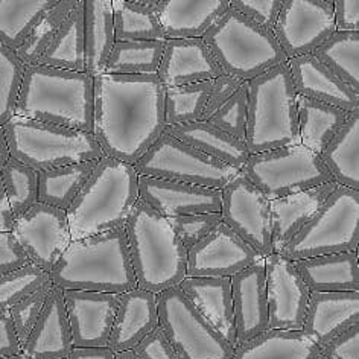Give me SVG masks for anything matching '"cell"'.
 I'll use <instances>...</instances> for the list:
<instances>
[{"label": "cell", "instance_id": "obj_1", "mask_svg": "<svg viewBox=\"0 0 359 359\" xmlns=\"http://www.w3.org/2000/svg\"><path fill=\"white\" fill-rule=\"evenodd\" d=\"M93 136L105 157L134 166L165 131V87L156 75L93 78Z\"/></svg>", "mask_w": 359, "mask_h": 359}, {"label": "cell", "instance_id": "obj_2", "mask_svg": "<svg viewBox=\"0 0 359 359\" xmlns=\"http://www.w3.org/2000/svg\"><path fill=\"white\" fill-rule=\"evenodd\" d=\"M49 274L61 291L123 294L134 290L137 282L125 226L70 241Z\"/></svg>", "mask_w": 359, "mask_h": 359}, {"label": "cell", "instance_id": "obj_3", "mask_svg": "<svg viewBox=\"0 0 359 359\" xmlns=\"http://www.w3.org/2000/svg\"><path fill=\"white\" fill-rule=\"evenodd\" d=\"M93 78L84 72L25 67L15 116L93 134Z\"/></svg>", "mask_w": 359, "mask_h": 359}, {"label": "cell", "instance_id": "obj_4", "mask_svg": "<svg viewBox=\"0 0 359 359\" xmlns=\"http://www.w3.org/2000/svg\"><path fill=\"white\" fill-rule=\"evenodd\" d=\"M137 200L139 175L134 166L104 156L66 210L72 241L125 226Z\"/></svg>", "mask_w": 359, "mask_h": 359}, {"label": "cell", "instance_id": "obj_5", "mask_svg": "<svg viewBox=\"0 0 359 359\" xmlns=\"http://www.w3.org/2000/svg\"><path fill=\"white\" fill-rule=\"evenodd\" d=\"M125 231L137 288L158 294L180 285L186 277L187 250L166 218L139 198Z\"/></svg>", "mask_w": 359, "mask_h": 359}, {"label": "cell", "instance_id": "obj_6", "mask_svg": "<svg viewBox=\"0 0 359 359\" xmlns=\"http://www.w3.org/2000/svg\"><path fill=\"white\" fill-rule=\"evenodd\" d=\"M297 96L286 62L248 81L245 145L250 154L300 145Z\"/></svg>", "mask_w": 359, "mask_h": 359}, {"label": "cell", "instance_id": "obj_7", "mask_svg": "<svg viewBox=\"0 0 359 359\" xmlns=\"http://www.w3.org/2000/svg\"><path fill=\"white\" fill-rule=\"evenodd\" d=\"M203 41L224 74L247 83L288 62L273 31L230 6L203 35Z\"/></svg>", "mask_w": 359, "mask_h": 359}, {"label": "cell", "instance_id": "obj_8", "mask_svg": "<svg viewBox=\"0 0 359 359\" xmlns=\"http://www.w3.org/2000/svg\"><path fill=\"white\" fill-rule=\"evenodd\" d=\"M10 157L35 172L104 157L92 133L14 116L4 125Z\"/></svg>", "mask_w": 359, "mask_h": 359}, {"label": "cell", "instance_id": "obj_9", "mask_svg": "<svg viewBox=\"0 0 359 359\" xmlns=\"http://www.w3.org/2000/svg\"><path fill=\"white\" fill-rule=\"evenodd\" d=\"M359 191L337 186L297 235L277 251L292 260L358 251Z\"/></svg>", "mask_w": 359, "mask_h": 359}, {"label": "cell", "instance_id": "obj_10", "mask_svg": "<svg viewBox=\"0 0 359 359\" xmlns=\"http://www.w3.org/2000/svg\"><path fill=\"white\" fill-rule=\"evenodd\" d=\"M241 172L269 201L334 182L320 156L302 145L251 154Z\"/></svg>", "mask_w": 359, "mask_h": 359}, {"label": "cell", "instance_id": "obj_11", "mask_svg": "<svg viewBox=\"0 0 359 359\" xmlns=\"http://www.w3.org/2000/svg\"><path fill=\"white\" fill-rule=\"evenodd\" d=\"M134 169L139 177L195 184L222 191L241 170L215 160L182 140L163 133L143 154Z\"/></svg>", "mask_w": 359, "mask_h": 359}, {"label": "cell", "instance_id": "obj_12", "mask_svg": "<svg viewBox=\"0 0 359 359\" xmlns=\"http://www.w3.org/2000/svg\"><path fill=\"white\" fill-rule=\"evenodd\" d=\"M158 326L182 359H231L233 348L194 308L183 291L172 286L156 294Z\"/></svg>", "mask_w": 359, "mask_h": 359}, {"label": "cell", "instance_id": "obj_13", "mask_svg": "<svg viewBox=\"0 0 359 359\" xmlns=\"http://www.w3.org/2000/svg\"><path fill=\"white\" fill-rule=\"evenodd\" d=\"M222 222L264 259L274 253L269 200L239 172L222 189Z\"/></svg>", "mask_w": 359, "mask_h": 359}, {"label": "cell", "instance_id": "obj_14", "mask_svg": "<svg viewBox=\"0 0 359 359\" xmlns=\"http://www.w3.org/2000/svg\"><path fill=\"white\" fill-rule=\"evenodd\" d=\"M335 31L334 0H283L273 28L288 60L309 55Z\"/></svg>", "mask_w": 359, "mask_h": 359}, {"label": "cell", "instance_id": "obj_15", "mask_svg": "<svg viewBox=\"0 0 359 359\" xmlns=\"http://www.w3.org/2000/svg\"><path fill=\"white\" fill-rule=\"evenodd\" d=\"M13 235L28 255L31 264L50 273L70 244L66 212L37 203L15 219Z\"/></svg>", "mask_w": 359, "mask_h": 359}, {"label": "cell", "instance_id": "obj_16", "mask_svg": "<svg viewBox=\"0 0 359 359\" xmlns=\"http://www.w3.org/2000/svg\"><path fill=\"white\" fill-rule=\"evenodd\" d=\"M268 329L302 330L311 292L292 260L273 253L264 259Z\"/></svg>", "mask_w": 359, "mask_h": 359}, {"label": "cell", "instance_id": "obj_17", "mask_svg": "<svg viewBox=\"0 0 359 359\" xmlns=\"http://www.w3.org/2000/svg\"><path fill=\"white\" fill-rule=\"evenodd\" d=\"M264 257L221 222L187 251L186 277H233Z\"/></svg>", "mask_w": 359, "mask_h": 359}, {"label": "cell", "instance_id": "obj_18", "mask_svg": "<svg viewBox=\"0 0 359 359\" xmlns=\"http://www.w3.org/2000/svg\"><path fill=\"white\" fill-rule=\"evenodd\" d=\"M74 347H105L121 294L62 291Z\"/></svg>", "mask_w": 359, "mask_h": 359}, {"label": "cell", "instance_id": "obj_19", "mask_svg": "<svg viewBox=\"0 0 359 359\" xmlns=\"http://www.w3.org/2000/svg\"><path fill=\"white\" fill-rule=\"evenodd\" d=\"M139 198L158 212L161 217L169 219L186 217V215L221 212L222 191L139 177Z\"/></svg>", "mask_w": 359, "mask_h": 359}, {"label": "cell", "instance_id": "obj_20", "mask_svg": "<svg viewBox=\"0 0 359 359\" xmlns=\"http://www.w3.org/2000/svg\"><path fill=\"white\" fill-rule=\"evenodd\" d=\"M226 75L203 39L165 40L157 78L165 88L192 86Z\"/></svg>", "mask_w": 359, "mask_h": 359}, {"label": "cell", "instance_id": "obj_21", "mask_svg": "<svg viewBox=\"0 0 359 359\" xmlns=\"http://www.w3.org/2000/svg\"><path fill=\"white\" fill-rule=\"evenodd\" d=\"M236 347L268 330V302L264 259L230 277Z\"/></svg>", "mask_w": 359, "mask_h": 359}, {"label": "cell", "instance_id": "obj_22", "mask_svg": "<svg viewBox=\"0 0 359 359\" xmlns=\"http://www.w3.org/2000/svg\"><path fill=\"white\" fill-rule=\"evenodd\" d=\"M355 325H359V291L311 294L302 332L320 350Z\"/></svg>", "mask_w": 359, "mask_h": 359}, {"label": "cell", "instance_id": "obj_23", "mask_svg": "<svg viewBox=\"0 0 359 359\" xmlns=\"http://www.w3.org/2000/svg\"><path fill=\"white\" fill-rule=\"evenodd\" d=\"M74 348L62 291L53 286L20 352L31 359H67Z\"/></svg>", "mask_w": 359, "mask_h": 359}, {"label": "cell", "instance_id": "obj_24", "mask_svg": "<svg viewBox=\"0 0 359 359\" xmlns=\"http://www.w3.org/2000/svg\"><path fill=\"white\" fill-rule=\"evenodd\" d=\"M178 288L204 320L235 348L236 326L233 312L231 280L227 277H184Z\"/></svg>", "mask_w": 359, "mask_h": 359}, {"label": "cell", "instance_id": "obj_25", "mask_svg": "<svg viewBox=\"0 0 359 359\" xmlns=\"http://www.w3.org/2000/svg\"><path fill=\"white\" fill-rule=\"evenodd\" d=\"M158 327L156 294L134 288L121 294L109 344L114 353L134 350L142 339Z\"/></svg>", "mask_w": 359, "mask_h": 359}, {"label": "cell", "instance_id": "obj_26", "mask_svg": "<svg viewBox=\"0 0 359 359\" xmlns=\"http://www.w3.org/2000/svg\"><path fill=\"white\" fill-rule=\"evenodd\" d=\"M229 6L230 0H157L154 13L165 40L203 39Z\"/></svg>", "mask_w": 359, "mask_h": 359}, {"label": "cell", "instance_id": "obj_27", "mask_svg": "<svg viewBox=\"0 0 359 359\" xmlns=\"http://www.w3.org/2000/svg\"><path fill=\"white\" fill-rule=\"evenodd\" d=\"M286 65L300 96L329 104L347 113L359 110V93L338 79L316 57H312V53L291 58Z\"/></svg>", "mask_w": 359, "mask_h": 359}, {"label": "cell", "instance_id": "obj_28", "mask_svg": "<svg viewBox=\"0 0 359 359\" xmlns=\"http://www.w3.org/2000/svg\"><path fill=\"white\" fill-rule=\"evenodd\" d=\"M294 266L311 294L359 291L358 251L295 260Z\"/></svg>", "mask_w": 359, "mask_h": 359}, {"label": "cell", "instance_id": "obj_29", "mask_svg": "<svg viewBox=\"0 0 359 359\" xmlns=\"http://www.w3.org/2000/svg\"><path fill=\"white\" fill-rule=\"evenodd\" d=\"M337 186L338 184L335 182H332L309 191L269 201L274 253H277L286 242H290L306 226V222L318 212L323 203L335 191Z\"/></svg>", "mask_w": 359, "mask_h": 359}, {"label": "cell", "instance_id": "obj_30", "mask_svg": "<svg viewBox=\"0 0 359 359\" xmlns=\"http://www.w3.org/2000/svg\"><path fill=\"white\" fill-rule=\"evenodd\" d=\"M163 133L238 170L244 169L251 156L245 142L231 137L203 121L184 125H166Z\"/></svg>", "mask_w": 359, "mask_h": 359}, {"label": "cell", "instance_id": "obj_31", "mask_svg": "<svg viewBox=\"0 0 359 359\" xmlns=\"http://www.w3.org/2000/svg\"><path fill=\"white\" fill-rule=\"evenodd\" d=\"M84 4V74L96 78L104 74L116 43L111 0H83Z\"/></svg>", "mask_w": 359, "mask_h": 359}, {"label": "cell", "instance_id": "obj_32", "mask_svg": "<svg viewBox=\"0 0 359 359\" xmlns=\"http://www.w3.org/2000/svg\"><path fill=\"white\" fill-rule=\"evenodd\" d=\"M321 353L302 330L268 329L262 335L235 347L231 359H317Z\"/></svg>", "mask_w": 359, "mask_h": 359}, {"label": "cell", "instance_id": "obj_33", "mask_svg": "<svg viewBox=\"0 0 359 359\" xmlns=\"http://www.w3.org/2000/svg\"><path fill=\"white\" fill-rule=\"evenodd\" d=\"M35 66L84 72V4L78 0Z\"/></svg>", "mask_w": 359, "mask_h": 359}, {"label": "cell", "instance_id": "obj_34", "mask_svg": "<svg viewBox=\"0 0 359 359\" xmlns=\"http://www.w3.org/2000/svg\"><path fill=\"white\" fill-rule=\"evenodd\" d=\"M339 186L359 191V110L348 114L343 128L320 154Z\"/></svg>", "mask_w": 359, "mask_h": 359}, {"label": "cell", "instance_id": "obj_35", "mask_svg": "<svg viewBox=\"0 0 359 359\" xmlns=\"http://www.w3.org/2000/svg\"><path fill=\"white\" fill-rule=\"evenodd\" d=\"M347 111L329 104L297 96V118L300 145L306 149L321 154L329 142L343 128L348 118Z\"/></svg>", "mask_w": 359, "mask_h": 359}, {"label": "cell", "instance_id": "obj_36", "mask_svg": "<svg viewBox=\"0 0 359 359\" xmlns=\"http://www.w3.org/2000/svg\"><path fill=\"white\" fill-rule=\"evenodd\" d=\"M156 5L157 0H111L116 41L165 40Z\"/></svg>", "mask_w": 359, "mask_h": 359}, {"label": "cell", "instance_id": "obj_37", "mask_svg": "<svg viewBox=\"0 0 359 359\" xmlns=\"http://www.w3.org/2000/svg\"><path fill=\"white\" fill-rule=\"evenodd\" d=\"M97 160L74 163L39 172L37 203L66 212L92 175Z\"/></svg>", "mask_w": 359, "mask_h": 359}, {"label": "cell", "instance_id": "obj_38", "mask_svg": "<svg viewBox=\"0 0 359 359\" xmlns=\"http://www.w3.org/2000/svg\"><path fill=\"white\" fill-rule=\"evenodd\" d=\"M58 0H0V43L15 52Z\"/></svg>", "mask_w": 359, "mask_h": 359}, {"label": "cell", "instance_id": "obj_39", "mask_svg": "<svg viewBox=\"0 0 359 359\" xmlns=\"http://www.w3.org/2000/svg\"><path fill=\"white\" fill-rule=\"evenodd\" d=\"M312 57L359 93V32L335 31L312 52Z\"/></svg>", "mask_w": 359, "mask_h": 359}, {"label": "cell", "instance_id": "obj_40", "mask_svg": "<svg viewBox=\"0 0 359 359\" xmlns=\"http://www.w3.org/2000/svg\"><path fill=\"white\" fill-rule=\"evenodd\" d=\"M163 49L165 40L116 41L104 74L119 76L156 75Z\"/></svg>", "mask_w": 359, "mask_h": 359}, {"label": "cell", "instance_id": "obj_41", "mask_svg": "<svg viewBox=\"0 0 359 359\" xmlns=\"http://www.w3.org/2000/svg\"><path fill=\"white\" fill-rule=\"evenodd\" d=\"M212 81L192 86L165 88L166 125H184L198 122L203 118L209 100Z\"/></svg>", "mask_w": 359, "mask_h": 359}, {"label": "cell", "instance_id": "obj_42", "mask_svg": "<svg viewBox=\"0 0 359 359\" xmlns=\"http://www.w3.org/2000/svg\"><path fill=\"white\" fill-rule=\"evenodd\" d=\"M6 198L11 204L15 219L28 212L39 200V172L10 157L0 170Z\"/></svg>", "mask_w": 359, "mask_h": 359}, {"label": "cell", "instance_id": "obj_43", "mask_svg": "<svg viewBox=\"0 0 359 359\" xmlns=\"http://www.w3.org/2000/svg\"><path fill=\"white\" fill-rule=\"evenodd\" d=\"M78 0H58L57 5L43 17L41 22L35 26L22 46L15 50V55L22 61L25 67L35 66L44 50L49 48L61 25L65 23L69 13L74 10Z\"/></svg>", "mask_w": 359, "mask_h": 359}, {"label": "cell", "instance_id": "obj_44", "mask_svg": "<svg viewBox=\"0 0 359 359\" xmlns=\"http://www.w3.org/2000/svg\"><path fill=\"white\" fill-rule=\"evenodd\" d=\"M23 75L25 66L15 52L0 43V127L15 116Z\"/></svg>", "mask_w": 359, "mask_h": 359}, {"label": "cell", "instance_id": "obj_45", "mask_svg": "<svg viewBox=\"0 0 359 359\" xmlns=\"http://www.w3.org/2000/svg\"><path fill=\"white\" fill-rule=\"evenodd\" d=\"M48 279H50V274L32 264L0 276V311H10L17 302L37 290Z\"/></svg>", "mask_w": 359, "mask_h": 359}, {"label": "cell", "instance_id": "obj_46", "mask_svg": "<svg viewBox=\"0 0 359 359\" xmlns=\"http://www.w3.org/2000/svg\"><path fill=\"white\" fill-rule=\"evenodd\" d=\"M248 110V83L244 81L230 100L222 104L210 118L205 121L212 127L224 131L229 136L245 142Z\"/></svg>", "mask_w": 359, "mask_h": 359}, {"label": "cell", "instance_id": "obj_47", "mask_svg": "<svg viewBox=\"0 0 359 359\" xmlns=\"http://www.w3.org/2000/svg\"><path fill=\"white\" fill-rule=\"evenodd\" d=\"M52 288L53 283L50 279H48L41 286H39L37 290L26 295L20 302H17L14 306L8 311L10 312V317L13 320L15 334L19 337L20 344L28 338L29 332L32 330L35 323H37Z\"/></svg>", "mask_w": 359, "mask_h": 359}, {"label": "cell", "instance_id": "obj_48", "mask_svg": "<svg viewBox=\"0 0 359 359\" xmlns=\"http://www.w3.org/2000/svg\"><path fill=\"white\" fill-rule=\"evenodd\" d=\"M168 222L184 248L189 251L219 226L222 215L221 212L186 215V217L169 218Z\"/></svg>", "mask_w": 359, "mask_h": 359}, {"label": "cell", "instance_id": "obj_49", "mask_svg": "<svg viewBox=\"0 0 359 359\" xmlns=\"http://www.w3.org/2000/svg\"><path fill=\"white\" fill-rule=\"evenodd\" d=\"M283 0H230V8L244 14L262 28L273 31Z\"/></svg>", "mask_w": 359, "mask_h": 359}, {"label": "cell", "instance_id": "obj_50", "mask_svg": "<svg viewBox=\"0 0 359 359\" xmlns=\"http://www.w3.org/2000/svg\"><path fill=\"white\" fill-rule=\"evenodd\" d=\"M31 260L11 231H0V276L17 271Z\"/></svg>", "mask_w": 359, "mask_h": 359}, {"label": "cell", "instance_id": "obj_51", "mask_svg": "<svg viewBox=\"0 0 359 359\" xmlns=\"http://www.w3.org/2000/svg\"><path fill=\"white\" fill-rule=\"evenodd\" d=\"M133 352L139 359H182L170 346L160 326L152 330L145 339H142Z\"/></svg>", "mask_w": 359, "mask_h": 359}, {"label": "cell", "instance_id": "obj_52", "mask_svg": "<svg viewBox=\"0 0 359 359\" xmlns=\"http://www.w3.org/2000/svg\"><path fill=\"white\" fill-rule=\"evenodd\" d=\"M327 359H359V325L347 329L321 348Z\"/></svg>", "mask_w": 359, "mask_h": 359}, {"label": "cell", "instance_id": "obj_53", "mask_svg": "<svg viewBox=\"0 0 359 359\" xmlns=\"http://www.w3.org/2000/svg\"><path fill=\"white\" fill-rule=\"evenodd\" d=\"M242 83H244V81L229 76V75H222V76H218L217 79H213L212 87H210V93H209V100H208V104H205L201 121L203 122L208 121L222 104H226L230 97L235 95V92Z\"/></svg>", "mask_w": 359, "mask_h": 359}, {"label": "cell", "instance_id": "obj_54", "mask_svg": "<svg viewBox=\"0 0 359 359\" xmlns=\"http://www.w3.org/2000/svg\"><path fill=\"white\" fill-rule=\"evenodd\" d=\"M334 22L337 31L359 32L358 0H334Z\"/></svg>", "mask_w": 359, "mask_h": 359}, {"label": "cell", "instance_id": "obj_55", "mask_svg": "<svg viewBox=\"0 0 359 359\" xmlns=\"http://www.w3.org/2000/svg\"><path fill=\"white\" fill-rule=\"evenodd\" d=\"M20 346L10 312L0 311V358L19 353Z\"/></svg>", "mask_w": 359, "mask_h": 359}, {"label": "cell", "instance_id": "obj_56", "mask_svg": "<svg viewBox=\"0 0 359 359\" xmlns=\"http://www.w3.org/2000/svg\"><path fill=\"white\" fill-rule=\"evenodd\" d=\"M67 359H116V353L109 347H74Z\"/></svg>", "mask_w": 359, "mask_h": 359}, {"label": "cell", "instance_id": "obj_57", "mask_svg": "<svg viewBox=\"0 0 359 359\" xmlns=\"http://www.w3.org/2000/svg\"><path fill=\"white\" fill-rule=\"evenodd\" d=\"M15 224V215L11 209V204L6 198L4 184L0 182V231H11Z\"/></svg>", "mask_w": 359, "mask_h": 359}, {"label": "cell", "instance_id": "obj_58", "mask_svg": "<svg viewBox=\"0 0 359 359\" xmlns=\"http://www.w3.org/2000/svg\"><path fill=\"white\" fill-rule=\"evenodd\" d=\"M8 160H10V151H8L4 127H0V170H2Z\"/></svg>", "mask_w": 359, "mask_h": 359}, {"label": "cell", "instance_id": "obj_59", "mask_svg": "<svg viewBox=\"0 0 359 359\" xmlns=\"http://www.w3.org/2000/svg\"><path fill=\"white\" fill-rule=\"evenodd\" d=\"M116 359H139L137 355L133 352V350H127V352L116 353Z\"/></svg>", "mask_w": 359, "mask_h": 359}, {"label": "cell", "instance_id": "obj_60", "mask_svg": "<svg viewBox=\"0 0 359 359\" xmlns=\"http://www.w3.org/2000/svg\"><path fill=\"white\" fill-rule=\"evenodd\" d=\"M0 359H31V358H28L26 355H23L22 352H19V353L11 355V356H2Z\"/></svg>", "mask_w": 359, "mask_h": 359}, {"label": "cell", "instance_id": "obj_61", "mask_svg": "<svg viewBox=\"0 0 359 359\" xmlns=\"http://www.w3.org/2000/svg\"><path fill=\"white\" fill-rule=\"evenodd\" d=\"M317 359H327V358H326V356H325V355H321V353H320V356H318V358H317Z\"/></svg>", "mask_w": 359, "mask_h": 359}]
</instances>
